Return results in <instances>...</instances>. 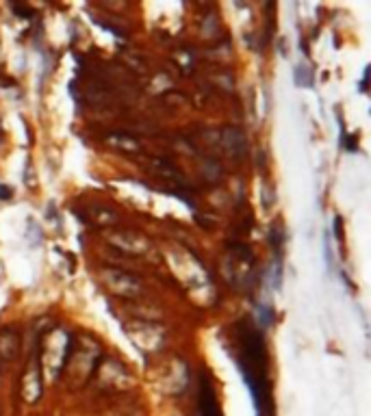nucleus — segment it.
I'll return each instance as SVG.
<instances>
[{"label":"nucleus","instance_id":"f257e3e1","mask_svg":"<svg viewBox=\"0 0 371 416\" xmlns=\"http://www.w3.org/2000/svg\"><path fill=\"white\" fill-rule=\"evenodd\" d=\"M234 360H237V367L252 394L257 416H271L265 341L263 332L250 319H241L237 323V353H234Z\"/></svg>","mask_w":371,"mask_h":416},{"label":"nucleus","instance_id":"f03ea898","mask_svg":"<svg viewBox=\"0 0 371 416\" xmlns=\"http://www.w3.org/2000/svg\"><path fill=\"white\" fill-rule=\"evenodd\" d=\"M296 83H298V85L310 87V85H312V74H310V70L298 66V68H296Z\"/></svg>","mask_w":371,"mask_h":416},{"label":"nucleus","instance_id":"7ed1b4c3","mask_svg":"<svg viewBox=\"0 0 371 416\" xmlns=\"http://www.w3.org/2000/svg\"><path fill=\"white\" fill-rule=\"evenodd\" d=\"M261 319H263V328H269L273 323V310L271 306H261Z\"/></svg>","mask_w":371,"mask_h":416},{"label":"nucleus","instance_id":"20e7f679","mask_svg":"<svg viewBox=\"0 0 371 416\" xmlns=\"http://www.w3.org/2000/svg\"><path fill=\"white\" fill-rule=\"evenodd\" d=\"M13 193H11V187H5V185H0V200H9Z\"/></svg>","mask_w":371,"mask_h":416}]
</instances>
